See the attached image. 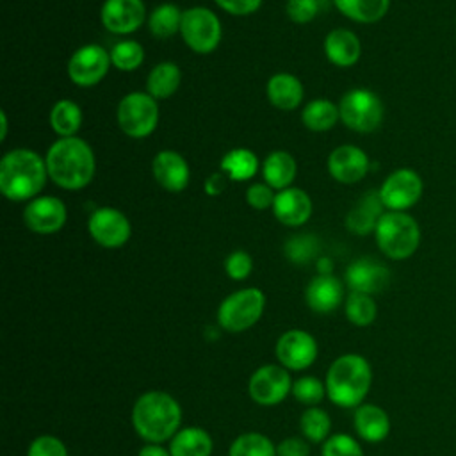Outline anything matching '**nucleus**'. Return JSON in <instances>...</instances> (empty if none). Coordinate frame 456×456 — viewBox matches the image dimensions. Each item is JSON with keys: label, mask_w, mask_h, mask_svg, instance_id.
<instances>
[{"label": "nucleus", "mask_w": 456, "mask_h": 456, "mask_svg": "<svg viewBox=\"0 0 456 456\" xmlns=\"http://www.w3.org/2000/svg\"><path fill=\"white\" fill-rule=\"evenodd\" d=\"M48 176L62 189L77 191L94 176V153L80 137H61L46 151Z\"/></svg>", "instance_id": "1"}, {"label": "nucleus", "mask_w": 456, "mask_h": 456, "mask_svg": "<svg viewBox=\"0 0 456 456\" xmlns=\"http://www.w3.org/2000/svg\"><path fill=\"white\" fill-rule=\"evenodd\" d=\"M46 160L34 150L18 148L2 157L0 191L7 200L25 201L41 192L46 183Z\"/></svg>", "instance_id": "2"}, {"label": "nucleus", "mask_w": 456, "mask_h": 456, "mask_svg": "<svg viewBox=\"0 0 456 456\" xmlns=\"http://www.w3.org/2000/svg\"><path fill=\"white\" fill-rule=\"evenodd\" d=\"M182 408L176 399L166 392L151 390L142 394L132 410V424L141 438L150 444H160L178 433Z\"/></svg>", "instance_id": "3"}, {"label": "nucleus", "mask_w": 456, "mask_h": 456, "mask_svg": "<svg viewBox=\"0 0 456 456\" xmlns=\"http://www.w3.org/2000/svg\"><path fill=\"white\" fill-rule=\"evenodd\" d=\"M372 369L362 354L338 356L326 374V394L330 401L342 408L360 406L370 390Z\"/></svg>", "instance_id": "4"}, {"label": "nucleus", "mask_w": 456, "mask_h": 456, "mask_svg": "<svg viewBox=\"0 0 456 456\" xmlns=\"http://www.w3.org/2000/svg\"><path fill=\"white\" fill-rule=\"evenodd\" d=\"M374 233L378 248L392 260L411 256L420 244V228L406 212H383Z\"/></svg>", "instance_id": "5"}, {"label": "nucleus", "mask_w": 456, "mask_h": 456, "mask_svg": "<svg viewBox=\"0 0 456 456\" xmlns=\"http://www.w3.org/2000/svg\"><path fill=\"white\" fill-rule=\"evenodd\" d=\"M265 296L260 289L237 290L223 299L217 310V322L223 330L239 333L251 328L264 312Z\"/></svg>", "instance_id": "6"}, {"label": "nucleus", "mask_w": 456, "mask_h": 456, "mask_svg": "<svg viewBox=\"0 0 456 456\" xmlns=\"http://www.w3.org/2000/svg\"><path fill=\"white\" fill-rule=\"evenodd\" d=\"M342 123L362 134L374 132L383 121V103L369 89H351L338 102Z\"/></svg>", "instance_id": "7"}, {"label": "nucleus", "mask_w": 456, "mask_h": 456, "mask_svg": "<svg viewBox=\"0 0 456 456\" xmlns=\"http://www.w3.org/2000/svg\"><path fill=\"white\" fill-rule=\"evenodd\" d=\"M118 123L119 128L134 139L148 137L159 123L157 100L148 93H128L121 98L118 105Z\"/></svg>", "instance_id": "8"}, {"label": "nucleus", "mask_w": 456, "mask_h": 456, "mask_svg": "<svg viewBox=\"0 0 456 456\" xmlns=\"http://www.w3.org/2000/svg\"><path fill=\"white\" fill-rule=\"evenodd\" d=\"M221 23L214 11L191 7L182 14L180 34L185 45L196 53H210L221 41Z\"/></svg>", "instance_id": "9"}, {"label": "nucleus", "mask_w": 456, "mask_h": 456, "mask_svg": "<svg viewBox=\"0 0 456 456\" xmlns=\"http://www.w3.org/2000/svg\"><path fill=\"white\" fill-rule=\"evenodd\" d=\"M422 191L424 183L419 173L403 167L390 173L378 192L385 208L394 212H406L420 200Z\"/></svg>", "instance_id": "10"}, {"label": "nucleus", "mask_w": 456, "mask_h": 456, "mask_svg": "<svg viewBox=\"0 0 456 456\" xmlns=\"http://www.w3.org/2000/svg\"><path fill=\"white\" fill-rule=\"evenodd\" d=\"M112 64L110 53L100 45H84L68 61V77L73 84L89 87L98 84Z\"/></svg>", "instance_id": "11"}, {"label": "nucleus", "mask_w": 456, "mask_h": 456, "mask_svg": "<svg viewBox=\"0 0 456 456\" xmlns=\"http://www.w3.org/2000/svg\"><path fill=\"white\" fill-rule=\"evenodd\" d=\"M249 395L262 406H273L281 403L292 390V381L285 367L262 365L249 378Z\"/></svg>", "instance_id": "12"}, {"label": "nucleus", "mask_w": 456, "mask_h": 456, "mask_svg": "<svg viewBox=\"0 0 456 456\" xmlns=\"http://www.w3.org/2000/svg\"><path fill=\"white\" fill-rule=\"evenodd\" d=\"M87 228L91 237L103 248H119L130 239L132 233L128 217L110 207L94 210L89 217Z\"/></svg>", "instance_id": "13"}, {"label": "nucleus", "mask_w": 456, "mask_h": 456, "mask_svg": "<svg viewBox=\"0 0 456 456\" xmlns=\"http://www.w3.org/2000/svg\"><path fill=\"white\" fill-rule=\"evenodd\" d=\"M276 356L285 369H306L317 358V342L308 331L289 330L276 342Z\"/></svg>", "instance_id": "14"}, {"label": "nucleus", "mask_w": 456, "mask_h": 456, "mask_svg": "<svg viewBox=\"0 0 456 456\" xmlns=\"http://www.w3.org/2000/svg\"><path fill=\"white\" fill-rule=\"evenodd\" d=\"M66 207L55 196H39L23 210V221L28 230L48 235L59 232L66 223Z\"/></svg>", "instance_id": "15"}, {"label": "nucleus", "mask_w": 456, "mask_h": 456, "mask_svg": "<svg viewBox=\"0 0 456 456\" xmlns=\"http://www.w3.org/2000/svg\"><path fill=\"white\" fill-rule=\"evenodd\" d=\"M346 283L349 285L351 292H363L372 296L388 287L390 271L381 262L363 256L349 264L346 269Z\"/></svg>", "instance_id": "16"}, {"label": "nucleus", "mask_w": 456, "mask_h": 456, "mask_svg": "<svg viewBox=\"0 0 456 456\" xmlns=\"http://www.w3.org/2000/svg\"><path fill=\"white\" fill-rule=\"evenodd\" d=\"M142 0H105L100 11L103 27L112 34H130L144 21Z\"/></svg>", "instance_id": "17"}, {"label": "nucleus", "mask_w": 456, "mask_h": 456, "mask_svg": "<svg viewBox=\"0 0 456 456\" xmlns=\"http://www.w3.org/2000/svg\"><path fill=\"white\" fill-rule=\"evenodd\" d=\"M328 171L340 183H356L369 171V157L354 144H342L330 153Z\"/></svg>", "instance_id": "18"}, {"label": "nucleus", "mask_w": 456, "mask_h": 456, "mask_svg": "<svg viewBox=\"0 0 456 456\" xmlns=\"http://www.w3.org/2000/svg\"><path fill=\"white\" fill-rule=\"evenodd\" d=\"M151 173L157 183L169 192L183 191L191 175L187 160L173 150H162L155 155L151 162Z\"/></svg>", "instance_id": "19"}, {"label": "nucleus", "mask_w": 456, "mask_h": 456, "mask_svg": "<svg viewBox=\"0 0 456 456\" xmlns=\"http://www.w3.org/2000/svg\"><path fill=\"white\" fill-rule=\"evenodd\" d=\"M273 212L285 226H301L312 216V200L303 189L287 187L274 196Z\"/></svg>", "instance_id": "20"}, {"label": "nucleus", "mask_w": 456, "mask_h": 456, "mask_svg": "<svg viewBox=\"0 0 456 456\" xmlns=\"http://www.w3.org/2000/svg\"><path fill=\"white\" fill-rule=\"evenodd\" d=\"M306 305L317 314H330L338 308L344 297V287L333 274H319L310 280L305 290Z\"/></svg>", "instance_id": "21"}, {"label": "nucleus", "mask_w": 456, "mask_h": 456, "mask_svg": "<svg viewBox=\"0 0 456 456\" xmlns=\"http://www.w3.org/2000/svg\"><path fill=\"white\" fill-rule=\"evenodd\" d=\"M358 436L365 442L378 444L390 433V419L378 404H360L353 419Z\"/></svg>", "instance_id": "22"}, {"label": "nucleus", "mask_w": 456, "mask_h": 456, "mask_svg": "<svg viewBox=\"0 0 456 456\" xmlns=\"http://www.w3.org/2000/svg\"><path fill=\"white\" fill-rule=\"evenodd\" d=\"M324 53L335 66L349 68L360 59L362 45L354 32L347 28H335L324 37Z\"/></svg>", "instance_id": "23"}, {"label": "nucleus", "mask_w": 456, "mask_h": 456, "mask_svg": "<svg viewBox=\"0 0 456 456\" xmlns=\"http://www.w3.org/2000/svg\"><path fill=\"white\" fill-rule=\"evenodd\" d=\"M383 201L378 191H369L347 214L346 226L356 235H367L376 230L379 217L383 216Z\"/></svg>", "instance_id": "24"}, {"label": "nucleus", "mask_w": 456, "mask_h": 456, "mask_svg": "<svg viewBox=\"0 0 456 456\" xmlns=\"http://www.w3.org/2000/svg\"><path fill=\"white\" fill-rule=\"evenodd\" d=\"M271 105L280 110H294L303 100V84L290 73H276L265 87Z\"/></svg>", "instance_id": "25"}, {"label": "nucleus", "mask_w": 456, "mask_h": 456, "mask_svg": "<svg viewBox=\"0 0 456 456\" xmlns=\"http://www.w3.org/2000/svg\"><path fill=\"white\" fill-rule=\"evenodd\" d=\"M214 449L212 436L196 426L180 429L169 445L171 456H210Z\"/></svg>", "instance_id": "26"}, {"label": "nucleus", "mask_w": 456, "mask_h": 456, "mask_svg": "<svg viewBox=\"0 0 456 456\" xmlns=\"http://www.w3.org/2000/svg\"><path fill=\"white\" fill-rule=\"evenodd\" d=\"M262 171H264L265 183L269 187L283 191L296 178L297 166H296V160L290 153L278 150V151H273L271 155H267Z\"/></svg>", "instance_id": "27"}, {"label": "nucleus", "mask_w": 456, "mask_h": 456, "mask_svg": "<svg viewBox=\"0 0 456 456\" xmlns=\"http://www.w3.org/2000/svg\"><path fill=\"white\" fill-rule=\"evenodd\" d=\"M182 80V71L175 62H160L157 64L146 80L148 94H151L155 100L169 98L176 93Z\"/></svg>", "instance_id": "28"}, {"label": "nucleus", "mask_w": 456, "mask_h": 456, "mask_svg": "<svg viewBox=\"0 0 456 456\" xmlns=\"http://www.w3.org/2000/svg\"><path fill=\"white\" fill-rule=\"evenodd\" d=\"M335 7L349 20L358 23H376L379 21L388 7L390 0H333Z\"/></svg>", "instance_id": "29"}, {"label": "nucleus", "mask_w": 456, "mask_h": 456, "mask_svg": "<svg viewBox=\"0 0 456 456\" xmlns=\"http://www.w3.org/2000/svg\"><path fill=\"white\" fill-rule=\"evenodd\" d=\"M50 125L61 137H73L82 125V110L71 100H59L50 112Z\"/></svg>", "instance_id": "30"}, {"label": "nucleus", "mask_w": 456, "mask_h": 456, "mask_svg": "<svg viewBox=\"0 0 456 456\" xmlns=\"http://www.w3.org/2000/svg\"><path fill=\"white\" fill-rule=\"evenodd\" d=\"M258 169L256 155L248 148H235L228 151L221 160V171L235 182L251 178Z\"/></svg>", "instance_id": "31"}, {"label": "nucleus", "mask_w": 456, "mask_h": 456, "mask_svg": "<svg viewBox=\"0 0 456 456\" xmlns=\"http://www.w3.org/2000/svg\"><path fill=\"white\" fill-rule=\"evenodd\" d=\"M301 119L305 126L314 132L330 130L340 119L338 105L330 100H314L303 109Z\"/></svg>", "instance_id": "32"}, {"label": "nucleus", "mask_w": 456, "mask_h": 456, "mask_svg": "<svg viewBox=\"0 0 456 456\" xmlns=\"http://www.w3.org/2000/svg\"><path fill=\"white\" fill-rule=\"evenodd\" d=\"M182 14L183 12L178 9V5H175V4H160L150 14V20H148L150 32L155 37H160V39L171 37L175 32H180Z\"/></svg>", "instance_id": "33"}, {"label": "nucleus", "mask_w": 456, "mask_h": 456, "mask_svg": "<svg viewBox=\"0 0 456 456\" xmlns=\"http://www.w3.org/2000/svg\"><path fill=\"white\" fill-rule=\"evenodd\" d=\"M344 310H346V317L349 319V322H353L354 326H360V328L372 324L378 315L376 301L372 299L370 294H363V292H351L346 299Z\"/></svg>", "instance_id": "34"}, {"label": "nucleus", "mask_w": 456, "mask_h": 456, "mask_svg": "<svg viewBox=\"0 0 456 456\" xmlns=\"http://www.w3.org/2000/svg\"><path fill=\"white\" fill-rule=\"evenodd\" d=\"M230 456H278L273 442L262 433H244L230 445Z\"/></svg>", "instance_id": "35"}, {"label": "nucleus", "mask_w": 456, "mask_h": 456, "mask_svg": "<svg viewBox=\"0 0 456 456\" xmlns=\"http://www.w3.org/2000/svg\"><path fill=\"white\" fill-rule=\"evenodd\" d=\"M299 428L303 436L308 442L319 444V442H326L328 440V433L331 429V420L328 417V413L321 408L310 406L299 419Z\"/></svg>", "instance_id": "36"}, {"label": "nucleus", "mask_w": 456, "mask_h": 456, "mask_svg": "<svg viewBox=\"0 0 456 456\" xmlns=\"http://www.w3.org/2000/svg\"><path fill=\"white\" fill-rule=\"evenodd\" d=\"M110 61L121 71H134L142 64L144 50L137 41L125 39L112 46Z\"/></svg>", "instance_id": "37"}, {"label": "nucleus", "mask_w": 456, "mask_h": 456, "mask_svg": "<svg viewBox=\"0 0 456 456\" xmlns=\"http://www.w3.org/2000/svg\"><path fill=\"white\" fill-rule=\"evenodd\" d=\"M283 251L290 262L306 264L312 258H315V255L319 251V240L310 233L294 235L285 242Z\"/></svg>", "instance_id": "38"}, {"label": "nucleus", "mask_w": 456, "mask_h": 456, "mask_svg": "<svg viewBox=\"0 0 456 456\" xmlns=\"http://www.w3.org/2000/svg\"><path fill=\"white\" fill-rule=\"evenodd\" d=\"M292 395L303 403V404H308V406H315L319 404L324 395H326V385H322L317 378L314 376H303L299 379H296L292 383Z\"/></svg>", "instance_id": "39"}, {"label": "nucleus", "mask_w": 456, "mask_h": 456, "mask_svg": "<svg viewBox=\"0 0 456 456\" xmlns=\"http://www.w3.org/2000/svg\"><path fill=\"white\" fill-rule=\"evenodd\" d=\"M322 456H363V451L353 436L338 433L322 444Z\"/></svg>", "instance_id": "40"}, {"label": "nucleus", "mask_w": 456, "mask_h": 456, "mask_svg": "<svg viewBox=\"0 0 456 456\" xmlns=\"http://www.w3.org/2000/svg\"><path fill=\"white\" fill-rule=\"evenodd\" d=\"M253 269V260L251 256L242 251V249H237L233 253H230L224 260V271L226 274L235 280V281H240V280H246L249 276Z\"/></svg>", "instance_id": "41"}, {"label": "nucleus", "mask_w": 456, "mask_h": 456, "mask_svg": "<svg viewBox=\"0 0 456 456\" xmlns=\"http://www.w3.org/2000/svg\"><path fill=\"white\" fill-rule=\"evenodd\" d=\"M27 456H68V451L57 436L41 435L28 445Z\"/></svg>", "instance_id": "42"}, {"label": "nucleus", "mask_w": 456, "mask_h": 456, "mask_svg": "<svg viewBox=\"0 0 456 456\" xmlns=\"http://www.w3.org/2000/svg\"><path fill=\"white\" fill-rule=\"evenodd\" d=\"M285 11L294 23H308L319 12V0H287Z\"/></svg>", "instance_id": "43"}, {"label": "nucleus", "mask_w": 456, "mask_h": 456, "mask_svg": "<svg viewBox=\"0 0 456 456\" xmlns=\"http://www.w3.org/2000/svg\"><path fill=\"white\" fill-rule=\"evenodd\" d=\"M274 196L276 194L273 192V187H269L267 183H253L246 191V201L249 203V207H253L256 210H265V208L273 207Z\"/></svg>", "instance_id": "44"}, {"label": "nucleus", "mask_w": 456, "mask_h": 456, "mask_svg": "<svg viewBox=\"0 0 456 456\" xmlns=\"http://www.w3.org/2000/svg\"><path fill=\"white\" fill-rule=\"evenodd\" d=\"M221 9H224L226 12L230 14H235V16H246V14H251L255 12L262 0H214Z\"/></svg>", "instance_id": "45"}, {"label": "nucleus", "mask_w": 456, "mask_h": 456, "mask_svg": "<svg viewBox=\"0 0 456 456\" xmlns=\"http://www.w3.org/2000/svg\"><path fill=\"white\" fill-rule=\"evenodd\" d=\"M276 454L278 456H308L310 445H308V442H305L303 438H297V436L285 438L278 444Z\"/></svg>", "instance_id": "46"}, {"label": "nucleus", "mask_w": 456, "mask_h": 456, "mask_svg": "<svg viewBox=\"0 0 456 456\" xmlns=\"http://www.w3.org/2000/svg\"><path fill=\"white\" fill-rule=\"evenodd\" d=\"M226 183H228V176L223 171H217L205 180V192L208 196H217L224 191Z\"/></svg>", "instance_id": "47"}, {"label": "nucleus", "mask_w": 456, "mask_h": 456, "mask_svg": "<svg viewBox=\"0 0 456 456\" xmlns=\"http://www.w3.org/2000/svg\"><path fill=\"white\" fill-rule=\"evenodd\" d=\"M139 456H171V452L159 444H148L139 451Z\"/></svg>", "instance_id": "48"}, {"label": "nucleus", "mask_w": 456, "mask_h": 456, "mask_svg": "<svg viewBox=\"0 0 456 456\" xmlns=\"http://www.w3.org/2000/svg\"><path fill=\"white\" fill-rule=\"evenodd\" d=\"M331 260L330 258H319L317 260V269L321 274H331Z\"/></svg>", "instance_id": "49"}, {"label": "nucleus", "mask_w": 456, "mask_h": 456, "mask_svg": "<svg viewBox=\"0 0 456 456\" xmlns=\"http://www.w3.org/2000/svg\"><path fill=\"white\" fill-rule=\"evenodd\" d=\"M0 123H2V132H0V141H4L7 137V114L5 110L0 112Z\"/></svg>", "instance_id": "50"}]
</instances>
